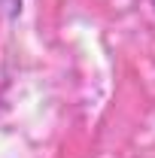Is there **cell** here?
I'll return each instance as SVG.
<instances>
[{
    "label": "cell",
    "mask_w": 155,
    "mask_h": 158,
    "mask_svg": "<svg viewBox=\"0 0 155 158\" xmlns=\"http://www.w3.org/2000/svg\"><path fill=\"white\" fill-rule=\"evenodd\" d=\"M0 12L9 15V19L19 15V12H21V0H0Z\"/></svg>",
    "instance_id": "cell-1"
}]
</instances>
